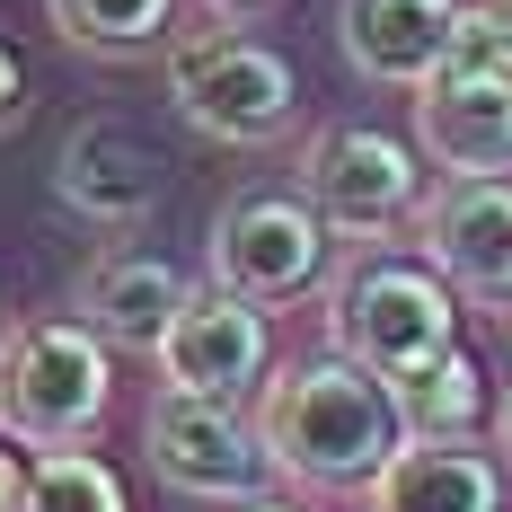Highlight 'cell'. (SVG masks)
Listing matches in <instances>:
<instances>
[{"instance_id":"cell-1","label":"cell","mask_w":512,"mask_h":512,"mask_svg":"<svg viewBox=\"0 0 512 512\" xmlns=\"http://www.w3.org/2000/svg\"><path fill=\"white\" fill-rule=\"evenodd\" d=\"M256 442H265L274 477L371 486L407 451V415H398V389L380 371H362L354 354H318V362H292L283 380H265Z\"/></svg>"},{"instance_id":"cell-2","label":"cell","mask_w":512,"mask_h":512,"mask_svg":"<svg viewBox=\"0 0 512 512\" xmlns=\"http://www.w3.org/2000/svg\"><path fill=\"white\" fill-rule=\"evenodd\" d=\"M106 336L80 318H36L0 345V433L27 451H80L106 415Z\"/></svg>"},{"instance_id":"cell-3","label":"cell","mask_w":512,"mask_h":512,"mask_svg":"<svg viewBox=\"0 0 512 512\" xmlns=\"http://www.w3.org/2000/svg\"><path fill=\"white\" fill-rule=\"evenodd\" d=\"M327 327H336V354H354L362 371L380 380H415L424 362L460 354V309H451V283L433 265H398V256H371L336 283L327 301Z\"/></svg>"},{"instance_id":"cell-4","label":"cell","mask_w":512,"mask_h":512,"mask_svg":"<svg viewBox=\"0 0 512 512\" xmlns=\"http://www.w3.org/2000/svg\"><path fill=\"white\" fill-rule=\"evenodd\" d=\"M168 98L212 142H274L292 124L301 89H292V62L248 45V36H186L168 53Z\"/></svg>"},{"instance_id":"cell-5","label":"cell","mask_w":512,"mask_h":512,"mask_svg":"<svg viewBox=\"0 0 512 512\" xmlns=\"http://www.w3.org/2000/svg\"><path fill=\"white\" fill-rule=\"evenodd\" d=\"M142 451L151 468L177 486V495H256L274 460L256 442V424L230 415V398H186V389H159L151 398V424H142Z\"/></svg>"},{"instance_id":"cell-6","label":"cell","mask_w":512,"mask_h":512,"mask_svg":"<svg viewBox=\"0 0 512 512\" xmlns=\"http://www.w3.org/2000/svg\"><path fill=\"white\" fill-rule=\"evenodd\" d=\"M318 265H327L318 204H292V195H248V204L221 212V230H212V283L256 301V309L309 292Z\"/></svg>"},{"instance_id":"cell-7","label":"cell","mask_w":512,"mask_h":512,"mask_svg":"<svg viewBox=\"0 0 512 512\" xmlns=\"http://www.w3.org/2000/svg\"><path fill=\"white\" fill-rule=\"evenodd\" d=\"M301 186H309V204L327 212L336 230H389L398 212H415L424 168H415L407 142L371 133V124H336V133H318V142H309Z\"/></svg>"},{"instance_id":"cell-8","label":"cell","mask_w":512,"mask_h":512,"mask_svg":"<svg viewBox=\"0 0 512 512\" xmlns=\"http://www.w3.org/2000/svg\"><path fill=\"white\" fill-rule=\"evenodd\" d=\"M265 354H274L265 309L239 301V292H221V283L195 292V301L177 309V327L159 336V371L186 398H239L248 380H265Z\"/></svg>"},{"instance_id":"cell-9","label":"cell","mask_w":512,"mask_h":512,"mask_svg":"<svg viewBox=\"0 0 512 512\" xmlns=\"http://www.w3.org/2000/svg\"><path fill=\"white\" fill-rule=\"evenodd\" d=\"M424 256L451 292L512 301V177H451L424 204Z\"/></svg>"},{"instance_id":"cell-10","label":"cell","mask_w":512,"mask_h":512,"mask_svg":"<svg viewBox=\"0 0 512 512\" xmlns=\"http://www.w3.org/2000/svg\"><path fill=\"white\" fill-rule=\"evenodd\" d=\"M415 142L451 177H512V80L433 71L415 89Z\"/></svg>"},{"instance_id":"cell-11","label":"cell","mask_w":512,"mask_h":512,"mask_svg":"<svg viewBox=\"0 0 512 512\" xmlns=\"http://www.w3.org/2000/svg\"><path fill=\"white\" fill-rule=\"evenodd\" d=\"M345 62L380 89H424L451 53L460 0H345Z\"/></svg>"},{"instance_id":"cell-12","label":"cell","mask_w":512,"mask_h":512,"mask_svg":"<svg viewBox=\"0 0 512 512\" xmlns=\"http://www.w3.org/2000/svg\"><path fill=\"white\" fill-rule=\"evenodd\" d=\"M53 195L80 204L89 221H133V212H151V195H159V159H151V142L124 133V124H80V133L62 142Z\"/></svg>"},{"instance_id":"cell-13","label":"cell","mask_w":512,"mask_h":512,"mask_svg":"<svg viewBox=\"0 0 512 512\" xmlns=\"http://www.w3.org/2000/svg\"><path fill=\"white\" fill-rule=\"evenodd\" d=\"M371 512H504V477L477 442H407L371 477Z\"/></svg>"},{"instance_id":"cell-14","label":"cell","mask_w":512,"mask_h":512,"mask_svg":"<svg viewBox=\"0 0 512 512\" xmlns=\"http://www.w3.org/2000/svg\"><path fill=\"white\" fill-rule=\"evenodd\" d=\"M195 301L159 256H98L89 283H80V318L98 327L106 345H133V354H159V336L177 327V309Z\"/></svg>"},{"instance_id":"cell-15","label":"cell","mask_w":512,"mask_h":512,"mask_svg":"<svg viewBox=\"0 0 512 512\" xmlns=\"http://www.w3.org/2000/svg\"><path fill=\"white\" fill-rule=\"evenodd\" d=\"M389 389H398V415H407V442H468L477 415H486V380H477L468 354H442L415 380H389Z\"/></svg>"},{"instance_id":"cell-16","label":"cell","mask_w":512,"mask_h":512,"mask_svg":"<svg viewBox=\"0 0 512 512\" xmlns=\"http://www.w3.org/2000/svg\"><path fill=\"white\" fill-rule=\"evenodd\" d=\"M53 27L89 53H151L177 18V0H45Z\"/></svg>"},{"instance_id":"cell-17","label":"cell","mask_w":512,"mask_h":512,"mask_svg":"<svg viewBox=\"0 0 512 512\" xmlns=\"http://www.w3.org/2000/svg\"><path fill=\"white\" fill-rule=\"evenodd\" d=\"M27 512H124V477L89 451H45L27 468Z\"/></svg>"},{"instance_id":"cell-18","label":"cell","mask_w":512,"mask_h":512,"mask_svg":"<svg viewBox=\"0 0 512 512\" xmlns=\"http://www.w3.org/2000/svg\"><path fill=\"white\" fill-rule=\"evenodd\" d=\"M442 71H460V80H512V27L486 0H460V27H451Z\"/></svg>"},{"instance_id":"cell-19","label":"cell","mask_w":512,"mask_h":512,"mask_svg":"<svg viewBox=\"0 0 512 512\" xmlns=\"http://www.w3.org/2000/svg\"><path fill=\"white\" fill-rule=\"evenodd\" d=\"M18 115H27V71H18V53L0 45V133H9Z\"/></svg>"},{"instance_id":"cell-20","label":"cell","mask_w":512,"mask_h":512,"mask_svg":"<svg viewBox=\"0 0 512 512\" xmlns=\"http://www.w3.org/2000/svg\"><path fill=\"white\" fill-rule=\"evenodd\" d=\"M0 512H27V468L0 451Z\"/></svg>"},{"instance_id":"cell-21","label":"cell","mask_w":512,"mask_h":512,"mask_svg":"<svg viewBox=\"0 0 512 512\" xmlns=\"http://www.w3.org/2000/svg\"><path fill=\"white\" fill-rule=\"evenodd\" d=\"M504 451H512V389H504Z\"/></svg>"},{"instance_id":"cell-22","label":"cell","mask_w":512,"mask_h":512,"mask_svg":"<svg viewBox=\"0 0 512 512\" xmlns=\"http://www.w3.org/2000/svg\"><path fill=\"white\" fill-rule=\"evenodd\" d=\"M486 9H495V18H504V27H512V0H486Z\"/></svg>"},{"instance_id":"cell-23","label":"cell","mask_w":512,"mask_h":512,"mask_svg":"<svg viewBox=\"0 0 512 512\" xmlns=\"http://www.w3.org/2000/svg\"><path fill=\"white\" fill-rule=\"evenodd\" d=\"M248 512H292V504H248Z\"/></svg>"}]
</instances>
